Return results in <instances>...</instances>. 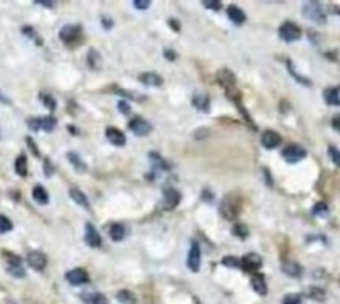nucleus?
<instances>
[{"label":"nucleus","instance_id":"1","mask_svg":"<svg viewBox=\"0 0 340 304\" xmlns=\"http://www.w3.org/2000/svg\"><path fill=\"white\" fill-rule=\"evenodd\" d=\"M241 203L242 201H241L239 194L231 193V194H228V196L223 199V203H221V206H219V213L223 215L224 220L234 221L237 216H239V213H241Z\"/></svg>","mask_w":340,"mask_h":304},{"label":"nucleus","instance_id":"2","mask_svg":"<svg viewBox=\"0 0 340 304\" xmlns=\"http://www.w3.org/2000/svg\"><path fill=\"white\" fill-rule=\"evenodd\" d=\"M302 15L315 24H325V12H323V5L320 2H305L302 5Z\"/></svg>","mask_w":340,"mask_h":304},{"label":"nucleus","instance_id":"3","mask_svg":"<svg viewBox=\"0 0 340 304\" xmlns=\"http://www.w3.org/2000/svg\"><path fill=\"white\" fill-rule=\"evenodd\" d=\"M80 37H82V27L75 24L63 25L60 32H58V39L63 43H67V45H73L75 42L80 40Z\"/></svg>","mask_w":340,"mask_h":304},{"label":"nucleus","instance_id":"4","mask_svg":"<svg viewBox=\"0 0 340 304\" xmlns=\"http://www.w3.org/2000/svg\"><path fill=\"white\" fill-rule=\"evenodd\" d=\"M279 37L284 42L292 43V42H297L300 39L302 32L299 29V25H295L294 22H284V24L279 27Z\"/></svg>","mask_w":340,"mask_h":304},{"label":"nucleus","instance_id":"5","mask_svg":"<svg viewBox=\"0 0 340 304\" xmlns=\"http://www.w3.org/2000/svg\"><path fill=\"white\" fill-rule=\"evenodd\" d=\"M305 156H307L305 148H302V146L297 145V143H290V145H287L282 150V158L287 161V163H290V165L302 161V160L305 158Z\"/></svg>","mask_w":340,"mask_h":304},{"label":"nucleus","instance_id":"6","mask_svg":"<svg viewBox=\"0 0 340 304\" xmlns=\"http://www.w3.org/2000/svg\"><path fill=\"white\" fill-rule=\"evenodd\" d=\"M128 128L131 130V132L136 135V137H146V135L151 133V130H153V127H151V123L148 120H144L143 117H134L129 120L128 123Z\"/></svg>","mask_w":340,"mask_h":304},{"label":"nucleus","instance_id":"7","mask_svg":"<svg viewBox=\"0 0 340 304\" xmlns=\"http://www.w3.org/2000/svg\"><path fill=\"white\" fill-rule=\"evenodd\" d=\"M262 266V258L257 253H249L241 259V268L247 271V273H256L257 269H261Z\"/></svg>","mask_w":340,"mask_h":304},{"label":"nucleus","instance_id":"8","mask_svg":"<svg viewBox=\"0 0 340 304\" xmlns=\"http://www.w3.org/2000/svg\"><path fill=\"white\" fill-rule=\"evenodd\" d=\"M65 278H67V281L72 286H82V284H86L90 281V276H88V273H86L83 268L70 269Z\"/></svg>","mask_w":340,"mask_h":304},{"label":"nucleus","instance_id":"9","mask_svg":"<svg viewBox=\"0 0 340 304\" xmlns=\"http://www.w3.org/2000/svg\"><path fill=\"white\" fill-rule=\"evenodd\" d=\"M188 268H190L193 273H198L199 268H201V248L196 241L191 243V249L190 254H188Z\"/></svg>","mask_w":340,"mask_h":304},{"label":"nucleus","instance_id":"10","mask_svg":"<svg viewBox=\"0 0 340 304\" xmlns=\"http://www.w3.org/2000/svg\"><path fill=\"white\" fill-rule=\"evenodd\" d=\"M218 81L221 83V86H224L226 93L236 88V77H234V73L231 72L229 68H221L219 70V72H218Z\"/></svg>","mask_w":340,"mask_h":304},{"label":"nucleus","instance_id":"11","mask_svg":"<svg viewBox=\"0 0 340 304\" xmlns=\"http://www.w3.org/2000/svg\"><path fill=\"white\" fill-rule=\"evenodd\" d=\"M282 142V138H280V135L277 132H274V130H266V132H262V137H261V143L266 150H274L277 148Z\"/></svg>","mask_w":340,"mask_h":304},{"label":"nucleus","instance_id":"12","mask_svg":"<svg viewBox=\"0 0 340 304\" xmlns=\"http://www.w3.org/2000/svg\"><path fill=\"white\" fill-rule=\"evenodd\" d=\"M181 201V193L175 188H166L163 193V206L164 210H175Z\"/></svg>","mask_w":340,"mask_h":304},{"label":"nucleus","instance_id":"13","mask_svg":"<svg viewBox=\"0 0 340 304\" xmlns=\"http://www.w3.org/2000/svg\"><path fill=\"white\" fill-rule=\"evenodd\" d=\"M85 243L88 244L90 248H100L101 246L100 233L96 231V228L91 223H86V226H85Z\"/></svg>","mask_w":340,"mask_h":304},{"label":"nucleus","instance_id":"14","mask_svg":"<svg viewBox=\"0 0 340 304\" xmlns=\"http://www.w3.org/2000/svg\"><path fill=\"white\" fill-rule=\"evenodd\" d=\"M27 263H29L30 268H34L37 271H43L47 268L48 259L45 254L40 251H32V253H29V256H27Z\"/></svg>","mask_w":340,"mask_h":304},{"label":"nucleus","instance_id":"15","mask_svg":"<svg viewBox=\"0 0 340 304\" xmlns=\"http://www.w3.org/2000/svg\"><path fill=\"white\" fill-rule=\"evenodd\" d=\"M106 138H108V142H110L111 145H115V146H123L126 143L125 133H123L121 130L115 128V127L106 128Z\"/></svg>","mask_w":340,"mask_h":304},{"label":"nucleus","instance_id":"16","mask_svg":"<svg viewBox=\"0 0 340 304\" xmlns=\"http://www.w3.org/2000/svg\"><path fill=\"white\" fill-rule=\"evenodd\" d=\"M86 63H88V67L91 70H95V72H98V70L103 67V58H101L100 52L96 50V48H90L88 57H86Z\"/></svg>","mask_w":340,"mask_h":304},{"label":"nucleus","instance_id":"17","mask_svg":"<svg viewBox=\"0 0 340 304\" xmlns=\"http://www.w3.org/2000/svg\"><path fill=\"white\" fill-rule=\"evenodd\" d=\"M139 81L148 86H161L163 85V77L154 72H146V73L139 75Z\"/></svg>","mask_w":340,"mask_h":304},{"label":"nucleus","instance_id":"18","mask_svg":"<svg viewBox=\"0 0 340 304\" xmlns=\"http://www.w3.org/2000/svg\"><path fill=\"white\" fill-rule=\"evenodd\" d=\"M251 284H252V289H254L257 294H261V296H266L267 294V284H266V279H264V276H261V274H252Z\"/></svg>","mask_w":340,"mask_h":304},{"label":"nucleus","instance_id":"19","mask_svg":"<svg viewBox=\"0 0 340 304\" xmlns=\"http://www.w3.org/2000/svg\"><path fill=\"white\" fill-rule=\"evenodd\" d=\"M323 98L327 105H340V86H330L323 91Z\"/></svg>","mask_w":340,"mask_h":304},{"label":"nucleus","instance_id":"20","mask_svg":"<svg viewBox=\"0 0 340 304\" xmlns=\"http://www.w3.org/2000/svg\"><path fill=\"white\" fill-rule=\"evenodd\" d=\"M228 17L231 19V22H234L236 25H241L246 22V14L237 7V5H229L228 7Z\"/></svg>","mask_w":340,"mask_h":304},{"label":"nucleus","instance_id":"21","mask_svg":"<svg viewBox=\"0 0 340 304\" xmlns=\"http://www.w3.org/2000/svg\"><path fill=\"white\" fill-rule=\"evenodd\" d=\"M70 198H72L73 201L77 203V205L82 206V208H85V210H90L88 198L85 196V193L82 191V189H78V188H70Z\"/></svg>","mask_w":340,"mask_h":304},{"label":"nucleus","instance_id":"22","mask_svg":"<svg viewBox=\"0 0 340 304\" xmlns=\"http://www.w3.org/2000/svg\"><path fill=\"white\" fill-rule=\"evenodd\" d=\"M282 271L284 274L290 276V278H299L302 274V266L295 261H284L282 263Z\"/></svg>","mask_w":340,"mask_h":304},{"label":"nucleus","instance_id":"23","mask_svg":"<svg viewBox=\"0 0 340 304\" xmlns=\"http://www.w3.org/2000/svg\"><path fill=\"white\" fill-rule=\"evenodd\" d=\"M193 105L201 112H208L209 105H211V100H209L208 95L204 93H194L193 95Z\"/></svg>","mask_w":340,"mask_h":304},{"label":"nucleus","instance_id":"24","mask_svg":"<svg viewBox=\"0 0 340 304\" xmlns=\"http://www.w3.org/2000/svg\"><path fill=\"white\" fill-rule=\"evenodd\" d=\"M32 196H34V199L39 205H47L48 199H50V196H48L47 189L42 186V184H37V186H34V191H32Z\"/></svg>","mask_w":340,"mask_h":304},{"label":"nucleus","instance_id":"25","mask_svg":"<svg viewBox=\"0 0 340 304\" xmlns=\"http://www.w3.org/2000/svg\"><path fill=\"white\" fill-rule=\"evenodd\" d=\"M126 236V230L125 226L120 225V223H113L110 226V238L113 241H123Z\"/></svg>","mask_w":340,"mask_h":304},{"label":"nucleus","instance_id":"26","mask_svg":"<svg viewBox=\"0 0 340 304\" xmlns=\"http://www.w3.org/2000/svg\"><path fill=\"white\" fill-rule=\"evenodd\" d=\"M15 173L22 178H25L27 175H29V165H27V156L25 155H19L17 160H15Z\"/></svg>","mask_w":340,"mask_h":304},{"label":"nucleus","instance_id":"27","mask_svg":"<svg viewBox=\"0 0 340 304\" xmlns=\"http://www.w3.org/2000/svg\"><path fill=\"white\" fill-rule=\"evenodd\" d=\"M116 299H118V302H120V304H136V296H134L133 292L128 291V289L118 291Z\"/></svg>","mask_w":340,"mask_h":304},{"label":"nucleus","instance_id":"28","mask_svg":"<svg viewBox=\"0 0 340 304\" xmlns=\"http://www.w3.org/2000/svg\"><path fill=\"white\" fill-rule=\"evenodd\" d=\"M68 160L72 161V165L75 166V170H77V171H80V173L86 171L85 161H83L82 158H80V155H77L75 151H70V153H68Z\"/></svg>","mask_w":340,"mask_h":304},{"label":"nucleus","instance_id":"29","mask_svg":"<svg viewBox=\"0 0 340 304\" xmlns=\"http://www.w3.org/2000/svg\"><path fill=\"white\" fill-rule=\"evenodd\" d=\"M287 68H289V73L292 75V77L299 81V83H302V85H305V86H310L312 85V81L309 80V78H305V77H300V75L297 73V70L294 68V65H292V62L290 60H287Z\"/></svg>","mask_w":340,"mask_h":304},{"label":"nucleus","instance_id":"30","mask_svg":"<svg viewBox=\"0 0 340 304\" xmlns=\"http://www.w3.org/2000/svg\"><path fill=\"white\" fill-rule=\"evenodd\" d=\"M233 235L241 238V240H246V238L249 236V228H247L244 223H236L233 228Z\"/></svg>","mask_w":340,"mask_h":304},{"label":"nucleus","instance_id":"31","mask_svg":"<svg viewBox=\"0 0 340 304\" xmlns=\"http://www.w3.org/2000/svg\"><path fill=\"white\" fill-rule=\"evenodd\" d=\"M40 120H42V130H45V132H53V130H55V127H57V118L55 117L48 115V117L40 118Z\"/></svg>","mask_w":340,"mask_h":304},{"label":"nucleus","instance_id":"32","mask_svg":"<svg viewBox=\"0 0 340 304\" xmlns=\"http://www.w3.org/2000/svg\"><path fill=\"white\" fill-rule=\"evenodd\" d=\"M40 98H42L43 105H45L47 110L53 112V110L57 108V102H55V98H53L52 95H48V93H40Z\"/></svg>","mask_w":340,"mask_h":304},{"label":"nucleus","instance_id":"33","mask_svg":"<svg viewBox=\"0 0 340 304\" xmlns=\"http://www.w3.org/2000/svg\"><path fill=\"white\" fill-rule=\"evenodd\" d=\"M14 230V223L10 221L5 215H0V235L4 233H9Z\"/></svg>","mask_w":340,"mask_h":304},{"label":"nucleus","instance_id":"34","mask_svg":"<svg viewBox=\"0 0 340 304\" xmlns=\"http://www.w3.org/2000/svg\"><path fill=\"white\" fill-rule=\"evenodd\" d=\"M7 271L15 278H25V269L22 268V264H9Z\"/></svg>","mask_w":340,"mask_h":304},{"label":"nucleus","instance_id":"35","mask_svg":"<svg viewBox=\"0 0 340 304\" xmlns=\"http://www.w3.org/2000/svg\"><path fill=\"white\" fill-rule=\"evenodd\" d=\"M221 263H223V266H228V268H241V261L236 256H226Z\"/></svg>","mask_w":340,"mask_h":304},{"label":"nucleus","instance_id":"36","mask_svg":"<svg viewBox=\"0 0 340 304\" xmlns=\"http://www.w3.org/2000/svg\"><path fill=\"white\" fill-rule=\"evenodd\" d=\"M328 156H330V160L335 163L337 166H340V150L335 148L333 145L328 146Z\"/></svg>","mask_w":340,"mask_h":304},{"label":"nucleus","instance_id":"37","mask_svg":"<svg viewBox=\"0 0 340 304\" xmlns=\"http://www.w3.org/2000/svg\"><path fill=\"white\" fill-rule=\"evenodd\" d=\"M312 213H314L315 216H327L328 215V208L325 203H317L314 206V210H312Z\"/></svg>","mask_w":340,"mask_h":304},{"label":"nucleus","instance_id":"38","mask_svg":"<svg viewBox=\"0 0 340 304\" xmlns=\"http://www.w3.org/2000/svg\"><path fill=\"white\" fill-rule=\"evenodd\" d=\"M309 296L312 297V299L323 301V297H325V292H323L320 287H310V289H309Z\"/></svg>","mask_w":340,"mask_h":304},{"label":"nucleus","instance_id":"39","mask_svg":"<svg viewBox=\"0 0 340 304\" xmlns=\"http://www.w3.org/2000/svg\"><path fill=\"white\" fill-rule=\"evenodd\" d=\"M27 123H29V128L32 130V132H39V130H42V120H40V118H37V117L29 118Z\"/></svg>","mask_w":340,"mask_h":304},{"label":"nucleus","instance_id":"40","mask_svg":"<svg viewBox=\"0 0 340 304\" xmlns=\"http://www.w3.org/2000/svg\"><path fill=\"white\" fill-rule=\"evenodd\" d=\"M300 301H302L300 294H287V296H284L282 304H300Z\"/></svg>","mask_w":340,"mask_h":304},{"label":"nucleus","instance_id":"41","mask_svg":"<svg viewBox=\"0 0 340 304\" xmlns=\"http://www.w3.org/2000/svg\"><path fill=\"white\" fill-rule=\"evenodd\" d=\"M43 171H45V176H52L53 173H55V166L52 165L50 158H45V160H43Z\"/></svg>","mask_w":340,"mask_h":304},{"label":"nucleus","instance_id":"42","mask_svg":"<svg viewBox=\"0 0 340 304\" xmlns=\"http://www.w3.org/2000/svg\"><path fill=\"white\" fill-rule=\"evenodd\" d=\"M203 5H204V7H206V9H211V10H219V9H221V5H223V4H221L219 0H204Z\"/></svg>","mask_w":340,"mask_h":304},{"label":"nucleus","instance_id":"43","mask_svg":"<svg viewBox=\"0 0 340 304\" xmlns=\"http://www.w3.org/2000/svg\"><path fill=\"white\" fill-rule=\"evenodd\" d=\"M118 110H120L123 115H129L131 107H129V103H126L125 100H120V102H118Z\"/></svg>","mask_w":340,"mask_h":304},{"label":"nucleus","instance_id":"44","mask_svg":"<svg viewBox=\"0 0 340 304\" xmlns=\"http://www.w3.org/2000/svg\"><path fill=\"white\" fill-rule=\"evenodd\" d=\"M133 5H134V9H138V10H146L151 5V2L149 0H134Z\"/></svg>","mask_w":340,"mask_h":304},{"label":"nucleus","instance_id":"45","mask_svg":"<svg viewBox=\"0 0 340 304\" xmlns=\"http://www.w3.org/2000/svg\"><path fill=\"white\" fill-rule=\"evenodd\" d=\"M208 137H209V130L201 128V130H196V132H194V138H196V140H204Z\"/></svg>","mask_w":340,"mask_h":304},{"label":"nucleus","instance_id":"46","mask_svg":"<svg viewBox=\"0 0 340 304\" xmlns=\"http://www.w3.org/2000/svg\"><path fill=\"white\" fill-rule=\"evenodd\" d=\"M27 145H29V148L32 150V153H34L35 156H40V151H39V146H37L35 143H34V140H32L30 137L27 138Z\"/></svg>","mask_w":340,"mask_h":304},{"label":"nucleus","instance_id":"47","mask_svg":"<svg viewBox=\"0 0 340 304\" xmlns=\"http://www.w3.org/2000/svg\"><path fill=\"white\" fill-rule=\"evenodd\" d=\"M22 32H24V35H27V37H32V39H34V40L39 39V35L35 34V30L32 29V27H24V29H22Z\"/></svg>","mask_w":340,"mask_h":304},{"label":"nucleus","instance_id":"48","mask_svg":"<svg viewBox=\"0 0 340 304\" xmlns=\"http://www.w3.org/2000/svg\"><path fill=\"white\" fill-rule=\"evenodd\" d=\"M91 302H93V304H108V299L103 294H95L93 299H91Z\"/></svg>","mask_w":340,"mask_h":304},{"label":"nucleus","instance_id":"49","mask_svg":"<svg viewBox=\"0 0 340 304\" xmlns=\"http://www.w3.org/2000/svg\"><path fill=\"white\" fill-rule=\"evenodd\" d=\"M164 57H166V60H176V52L175 50H171V48H166L164 50Z\"/></svg>","mask_w":340,"mask_h":304},{"label":"nucleus","instance_id":"50","mask_svg":"<svg viewBox=\"0 0 340 304\" xmlns=\"http://www.w3.org/2000/svg\"><path fill=\"white\" fill-rule=\"evenodd\" d=\"M35 4L43 5V7H47V9H52L53 5H55V2H53V0H50V2H48V0H35Z\"/></svg>","mask_w":340,"mask_h":304},{"label":"nucleus","instance_id":"51","mask_svg":"<svg viewBox=\"0 0 340 304\" xmlns=\"http://www.w3.org/2000/svg\"><path fill=\"white\" fill-rule=\"evenodd\" d=\"M101 25H103L106 30H110L111 27H113V22H111L110 17H103V19H101Z\"/></svg>","mask_w":340,"mask_h":304},{"label":"nucleus","instance_id":"52","mask_svg":"<svg viewBox=\"0 0 340 304\" xmlns=\"http://www.w3.org/2000/svg\"><path fill=\"white\" fill-rule=\"evenodd\" d=\"M332 127L337 130V132H340V115H335L332 118Z\"/></svg>","mask_w":340,"mask_h":304},{"label":"nucleus","instance_id":"53","mask_svg":"<svg viewBox=\"0 0 340 304\" xmlns=\"http://www.w3.org/2000/svg\"><path fill=\"white\" fill-rule=\"evenodd\" d=\"M168 24L173 27V29H175V32H180V24H178V22H176L175 19H169Z\"/></svg>","mask_w":340,"mask_h":304},{"label":"nucleus","instance_id":"54","mask_svg":"<svg viewBox=\"0 0 340 304\" xmlns=\"http://www.w3.org/2000/svg\"><path fill=\"white\" fill-rule=\"evenodd\" d=\"M0 102H2V103H5V105H9V103H10V100H9L7 96H5L4 93H0Z\"/></svg>","mask_w":340,"mask_h":304},{"label":"nucleus","instance_id":"55","mask_svg":"<svg viewBox=\"0 0 340 304\" xmlns=\"http://www.w3.org/2000/svg\"><path fill=\"white\" fill-rule=\"evenodd\" d=\"M338 14H340V10H338Z\"/></svg>","mask_w":340,"mask_h":304},{"label":"nucleus","instance_id":"56","mask_svg":"<svg viewBox=\"0 0 340 304\" xmlns=\"http://www.w3.org/2000/svg\"><path fill=\"white\" fill-rule=\"evenodd\" d=\"M196 304H198V302H196Z\"/></svg>","mask_w":340,"mask_h":304}]
</instances>
